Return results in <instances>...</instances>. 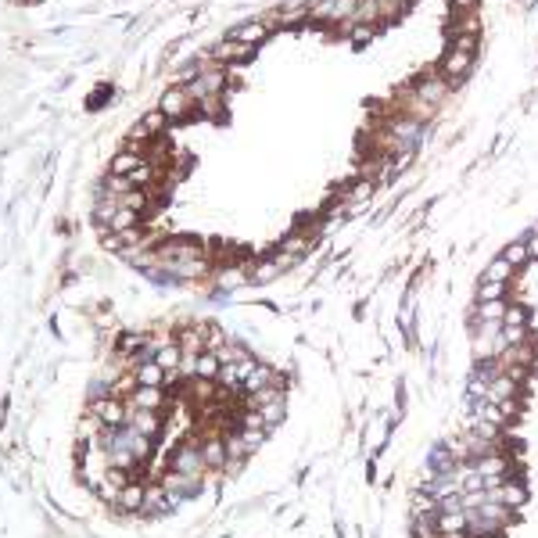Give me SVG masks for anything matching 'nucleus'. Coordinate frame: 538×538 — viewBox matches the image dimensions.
Instances as JSON below:
<instances>
[{"label":"nucleus","mask_w":538,"mask_h":538,"mask_svg":"<svg viewBox=\"0 0 538 538\" xmlns=\"http://www.w3.org/2000/svg\"><path fill=\"white\" fill-rule=\"evenodd\" d=\"M280 420L283 381L223 330H140L86 399L75 473L108 510L158 517L237 473Z\"/></svg>","instance_id":"obj_1"},{"label":"nucleus","mask_w":538,"mask_h":538,"mask_svg":"<svg viewBox=\"0 0 538 538\" xmlns=\"http://www.w3.org/2000/svg\"><path fill=\"white\" fill-rule=\"evenodd\" d=\"M158 112H162L169 122H180V119H187L194 112V101H191V93H187V86H172L165 97H162V104H158Z\"/></svg>","instance_id":"obj_2"},{"label":"nucleus","mask_w":538,"mask_h":538,"mask_svg":"<svg viewBox=\"0 0 538 538\" xmlns=\"http://www.w3.org/2000/svg\"><path fill=\"white\" fill-rule=\"evenodd\" d=\"M470 65H473V54L470 51H452L445 54V61H441V75L449 79V83H456V79H463L467 72H470Z\"/></svg>","instance_id":"obj_3"},{"label":"nucleus","mask_w":538,"mask_h":538,"mask_svg":"<svg viewBox=\"0 0 538 538\" xmlns=\"http://www.w3.org/2000/svg\"><path fill=\"white\" fill-rule=\"evenodd\" d=\"M251 51H255V47H248V43H241V40H223V43H215L212 51H209V58L219 61V65H226V61H244V58H251Z\"/></svg>","instance_id":"obj_4"},{"label":"nucleus","mask_w":538,"mask_h":538,"mask_svg":"<svg viewBox=\"0 0 538 538\" xmlns=\"http://www.w3.org/2000/svg\"><path fill=\"white\" fill-rule=\"evenodd\" d=\"M266 36H269V22H244V25H237L230 33V40H241L248 47H259Z\"/></svg>","instance_id":"obj_5"},{"label":"nucleus","mask_w":538,"mask_h":538,"mask_svg":"<svg viewBox=\"0 0 538 538\" xmlns=\"http://www.w3.org/2000/svg\"><path fill=\"white\" fill-rule=\"evenodd\" d=\"M417 93H420V97H427V104H438L449 93V79L445 75H441V79H420Z\"/></svg>","instance_id":"obj_6"},{"label":"nucleus","mask_w":538,"mask_h":538,"mask_svg":"<svg viewBox=\"0 0 538 538\" xmlns=\"http://www.w3.org/2000/svg\"><path fill=\"white\" fill-rule=\"evenodd\" d=\"M502 327H531V309L524 302H506Z\"/></svg>","instance_id":"obj_7"},{"label":"nucleus","mask_w":538,"mask_h":538,"mask_svg":"<svg viewBox=\"0 0 538 538\" xmlns=\"http://www.w3.org/2000/svg\"><path fill=\"white\" fill-rule=\"evenodd\" d=\"M513 273H517V269L499 255L495 262H488V269L481 273V280H499V283H510V277H513Z\"/></svg>","instance_id":"obj_8"},{"label":"nucleus","mask_w":538,"mask_h":538,"mask_svg":"<svg viewBox=\"0 0 538 538\" xmlns=\"http://www.w3.org/2000/svg\"><path fill=\"white\" fill-rule=\"evenodd\" d=\"M502 298H506V283H499V280L478 283V302H502Z\"/></svg>","instance_id":"obj_9"},{"label":"nucleus","mask_w":538,"mask_h":538,"mask_svg":"<svg viewBox=\"0 0 538 538\" xmlns=\"http://www.w3.org/2000/svg\"><path fill=\"white\" fill-rule=\"evenodd\" d=\"M478 316H481V323H502L506 298H502V302H478Z\"/></svg>","instance_id":"obj_10"},{"label":"nucleus","mask_w":538,"mask_h":538,"mask_svg":"<svg viewBox=\"0 0 538 538\" xmlns=\"http://www.w3.org/2000/svg\"><path fill=\"white\" fill-rule=\"evenodd\" d=\"M502 259H506V262H510L513 269H520V266H524V262L531 259V255H528V241H513L510 248H506V251H502Z\"/></svg>","instance_id":"obj_11"},{"label":"nucleus","mask_w":538,"mask_h":538,"mask_svg":"<svg viewBox=\"0 0 538 538\" xmlns=\"http://www.w3.org/2000/svg\"><path fill=\"white\" fill-rule=\"evenodd\" d=\"M302 19H309V8L305 4H291L288 11L280 14V25H294V22H302Z\"/></svg>","instance_id":"obj_12"},{"label":"nucleus","mask_w":538,"mask_h":538,"mask_svg":"<svg viewBox=\"0 0 538 538\" xmlns=\"http://www.w3.org/2000/svg\"><path fill=\"white\" fill-rule=\"evenodd\" d=\"M478 33H481V19H478V14H470V11H463L460 36H478Z\"/></svg>","instance_id":"obj_13"},{"label":"nucleus","mask_w":538,"mask_h":538,"mask_svg":"<svg viewBox=\"0 0 538 538\" xmlns=\"http://www.w3.org/2000/svg\"><path fill=\"white\" fill-rule=\"evenodd\" d=\"M452 47H456V51H470L473 54V51H478V36H456Z\"/></svg>","instance_id":"obj_14"},{"label":"nucleus","mask_w":538,"mask_h":538,"mask_svg":"<svg viewBox=\"0 0 538 538\" xmlns=\"http://www.w3.org/2000/svg\"><path fill=\"white\" fill-rule=\"evenodd\" d=\"M352 40H355V43H366V40H373V29H370V25H359V29H352Z\"/></svg>","instance_id":"obj_15"},{"label":"nucleus","mask_w":538,"mask_h":538,"mask_svg":"<svg viewBox=\"0 0 538 538\" xmlns=\"http://www.w3.org/2000/svg\"><path fill=\"white\" fill-rule=\"evenodd\" d=\"M473 4H478V0H452V8H460V11H470Z\"/></svg>","instance_id":"obj_16"},{"label":"nucleus","mask_w":538,"mask_h":538,"mask_svg":"<svg viewBox=\"0 0 538 538\" xmlns=\"http://www.w3.org/2000/svg\"><path fill=\"white\" fill-rule=\"evenodd\" d=\"M528 255H531V259H538V233L528 241Z\"/></svg>","instance_id":"obj_17"}]
</instances>
